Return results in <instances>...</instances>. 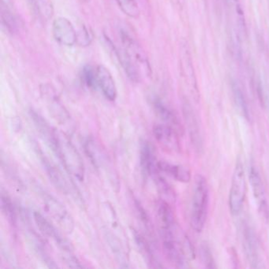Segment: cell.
I'll list each match as a JSON object with an SVG mask.
<instances>
[{
  "mask_svg": "<svg viewBox=\"0 0 269 269\" xmlns=\"http://www.w3.org/2000/svg\"><path fill=\"white\" fill-rule=\"evenodd\" d=\"M157 211H158V217L160 219L161 229L171 228L175 226L173 211L166 201L160 202Z\"/></svg>",
  "mask_w": 269,
  "mask_h": 269,
  "instance_id": "obj_18",
  "label": "cell"
},
{
  "mask_svg": "<svg viewBox=\"0 0 269 269\" xmlns=\"http://www.w3.org/2000/svg\"><path fill=\"white\" fill-rule=\"evenodd\" d=\"M33 218L39 230L43 233L45 236L51 238V239L56 241L58 246L62 249V251L66 253L71 252V243H69V241L60 235L56 226H54L49 220L45 218V216L38 211H34Z\"/></svg>",
  "mask_w": 269,
  "mask_h": 269,
  "instance_id": "obj_6",
  "label": "cell"
},
{
  "mask_svg": "<svg viewBox=\"0 0 269 269\" xmlns=\"http://www.w3.org/2000/svg\"><path fill=\"white\" fill-rule=\"evenodd\" d=\"M202 258L204 259V261L206 264H209L210 268H213V266H212V264H213L212 257L210 254L209 250H208L206 247L202 248Z\"/></svg>",
  "mask_w": 269,
  "mask_h": 269,
  "instance_id": "obj_29",
  "label": "cell"
},
{
  "mask_svg": "<svg viewBox=\"0 0 269 269\" xmlns=\"http://www.w3.org/2000/svg\"><path fill=\"white\" fill-rule=\"evenodd\" d=\"M105 237H106V239H107L111 250L113 251L114 254L116 255V258L119 260V262L126 264V255H125L123 248L117 238L108 231H106Z\"/></svg>",
  "mask_w": 269,
  "mask_h": 269,
  "instance_id": "obj_22",
  "label": "cell"
},
{
  "mask_svg": "<svg viewBox=\"0 0 269 269\" xmlns=\"http://www.w3.org/2000/svg\"><path fill=\"white\" fill-rule=\"evenodd\" d=\"M154 109L156 113L158 114L161 120L165 122H169L171 125L179 126V121L177 117L175 116L173 111H171L169 107L162 102V101L156 99L153 102Z\"/></svg>",
  "mask_w": 269,
  "mask_h": 269,
  "instance_id": "obj_20",
  "label": "cell"
},
{
  "mask_svg": "<svg viewBox=\"0 0 269 269\" xmlns=\"http://www.w3.org/2000/svg\"><path fill=\"white\" fill-rule=\"evenodd\" d=\"M52 33L55 40L60 45L71 47L77 43V34L76 30L73 24L66 17H57L54 21Z\"/></svg>",
  "mask_w": 269,
  "mask_h": 269,
  "instance_id": "obj_5",
  "label": "cell"
},
{
  "mask_svg": "<svg viewBox=\"0 0 269 269\" xmlns=\"http://www.w3.org/2000/svg\"><path fill=\"white\" fill-rule=\"evenodd\" d=\"M97 86L101 88L103 94L110 101H114L117 97V89L112 75L104 66H99L96 69Z\"/></svg>",
  "mask_w": 269,
  "mask_h": 269,
  "instance_id": "obj_10",
  "label": "cell"
},
{
  "mask_svg": "<svg viewBox=\"0 0 269 269\" xmlns=\"http://www.w3.org/2000/svg\"><path fill=\"white\" fill-rule=\"evenodd\" d=\"M209 191L207 180L203 175H196L194 178L190 210V224L196 232H201L205 226L209 210Z\"/></svg>",
  "mask_w": 269,
  "mask_h": 269,
  "instance_id": "obj_1",
  "label": "cell"
},
{
  "mask_svg": "<svg viewBox=\"0 0 269 269\" xmlns=\"http://www.w3.org/2000/svg\"><path fill=\"white\" fill-rule=\"evenodd\" d=\"M159 171L167 174L169 176L179 182H189L191 179V174L188 169L180 165L171 164L165 161H159L157 164Z\"/></svg>",
  "mask_w": 269,
  "mask_h": 269,
  "instance_id": "obj_16",
  "label": "cell"
},
{
  "mask_svg": "<svg viewBox=\"0 0 269 269\" xmlns=\"http://www.w3.org/2000/svg\"><path fill=\"white\" fill-rule=\"evenodd\" d=\"M1 22L10 33H16L21 27V20L13 7L11 0H1Z\"/></svg>",
  "mask_w": 269,
  "mask_h": 269,
  "instance_id": "obj_9",
  "label": "cell"
},
{
  "mask_svg": "<svg viewBox=\"0 0 269 269\" xmlns=\"http://www.w3.org/2000/svg\"><path fill=\"white\" fill-rule=\"evenodd\" d=\"M63 261H65L68 267L72 269H81L83 268V265H81L80 261L77 260V257H75L73 255H71V252H66V254L62 256Z\"/></svg>",
  "mask_w": 269,
  "mask_h": 269,
  "instance_id": "obj_28",
  "label": "cell"
},
{
  "mask_svg": "<svg viewBox=\"0 0 269 269\" xmlns=\"http://www.w3.org/2000/svg\"><path fill=\"white\" fill-rule=\"evenodd\" d=\"M186 119L188 120L187 123H188L189 129H190V132L191 134V137H192L195 143L198 146V147H200V145H201V135L199 133L197 122L195 120L194 116L193 115L191 111L186 112Z\"/></svg>",
  "mask_w": 269,
  "mask_h": 269,
  "instance_id": "obj_25",
  "label": "cell"
},
{
  "mask_svg": "<svg viewBox=\"0 0 269 269\" xmlns=\"http://www.w3.org/2000/svg\"><path fill=\"white\" fill-rule=\"evenodd\" d=\"M1 209H2V213L9 224L11 226H16L17 215H16L15 205L11 201V197L3 193L1 194Z\"/></svg>",
  "mask_w": 269,
  "mask_h": 269,
  "instance_id": "obj_21",
  "label": "cell"
},
{
  "mask_svg": "<svg viewBox=\"0 0 269 269\" xmlns=\"http://www.w3.org/2000/svg\"><path fill=\"white\" fill-rule=\"evenodd\" d=\"M35 150L37 151L39 157L41 159L45 172L47 173V177L51 183L60 191L64 193L65 194H68L71 191V189L69 187L68 182H66L62 172L50 161L49 159L44 155V152L41 151L39 146L35 148Z\"/></svg>",
  "mask_w": 269,
  "mask_h": 269,
  "instance_id": "obj_7",
  "label": "cell"
},
{
  "mask_svg": "<svg viewBox=\"0 0 269 269\" xmlns=\"http://www.w3.org/2000/svg\"><path fill=\"white\" fill-rule=\"evenodd\" d=\"M118 5L125 15L137 18L140 15L138 5L135 0H116Z\"/></svg>",
  "mask_w": 269,
  "mask_h": 269,
  "instance_id": "obj_23",
  "label": "cell"
},
{
  "mask_svg": "<svg viewBox=\"0 0 269 269\" xmlns=\"http://www.w3.org/2000/svg\"><path fill=\"white\" fill-rule=\"evenodd\" d=\"M232 91L235 104L237 105V107H239V109L240 110L242 115L246 119H249V109H248L247 104H246V99H245V96L241 92L239 86H238L237 84H233Z\"/></svg>",
  "mask_w": 269,
  "mask_h": 269,
  "instance_id": "obj_24",
  "label": "cell"
},
{
  "mask_svg": "<svg viewBox=\"0 0 269 269\" xmlns=\"http://www.w3.org/2000/svg\"><path fill=\"white\" fill-rule=\"evenodd\" d=\"M134 239L138 246L139 250L143 255L144 257L146 259L148 264H151L152 267H156L155 264H156V257L154 256L152 250L150 247L149 244L148 243L147 241L145 239L143 236H141L137 231L134 232Z\"/></svg>",
  "mask_w": 269,
  "mask_h": 269,
  "instance_id": "obj_19",
  "label": "cell"
},
{
  "mask_svg": "<svg viewBox=\"0 0 269 269\" xmlns=\"http://www.w3.org/2000/svg\"><path fill=\"white\" fill-rule=\"evenodd\" d=\"M246 251L248 253L249 257H251L250 260L252 261V264H256V245L254 239V235L250 231L247 230L246 234Z\"/></svg>",
  "mask_w": 269,
  "mask_h": 269,
  "instance_id": "obj_27",
  "label": "cell"
},
{
  "mask_svg": "<svg viewBox=\"0 0 269 269\" xmlns=\"http://www.w3.org/2000/svg\"><path fill=\"white\" fill-rule=\"evenodd\" d=\"M249 178L255 200L257 202V205L263 209L265 206V189L258 170L254 165L250 167Z\"/></svg>",
  "mask_w": 269,
  "mask_h": 269,
  "instance_id": "obj_15",
  "label": "cell"
},
{
  "mask_svg": "<svg viewBox=\"0 0 269 269\" xmlns=\"http://www.w3.org/2000/svg\"><path fill=\"white\" fill-rule=\"evenodd\" d=\"M30 114L39 134L54 152L58 143V132L55 131L40 114L33 110H30Z\"/></svg>",
  "mask_w": 269,
  "mask_h": 269,
  "instance_id": "obj_8",
  "label": "cell"
},
{
  "mask_svg": "<svg viewBox=\"0 0 269 269\" xmlns=\"http://www.w3.org/2000/svg\"><path fill=\"white\" fill-rule=\"evenodd\" d=\"M113 48L117 56L118 60L120 61V64L123 68L129 79L133 82H137L139 81L138 71L133 62V58L131 55L125 48L122 49L116 47H113Z\"/></svg>",
  "mask_w": 269,
  "mask_h": 269,
  "instance_id": "obj_14",
  "label": "cell"
},
{
  "mask_svg": "<svg viewBox=\"0 0 269 269\" xmlns=\"http://www.w3.org/2000/svg\"><path fill=\"white\" fill-rule=\"evenodd\" d=\"M82 78L88 87L96 88L97 86L96 70L95 71L90 65L85 66L82 70Z\"/></svg>",
  "mask_w": 269,
  "mask_h": 269,
  "instance_id": "obj_26",
  "label": "cell"
},
{
  "mask_svg": "<svg viewBox=\"0 0 269 269\" xmlns=\"http://www.w3.org/2000/svg\"><path fill=\"white\" fill-rule=\"evenodd\" d=\"M54 153L58 156L67 172L79 181H83L85 167L83 160L71 141L62 133H58V143Z\"/></svg>",
  "mask_w": 269,
  "mask_h": 269,
  "instance_id": "obj_2",
  "label": "cell"
},
{
  "mask_svg": "<svg viewBox=\"0 0 269 269\" xmlns=\"http://www.w3.org/2000/svg\"><path fill=\"white\" fill-rule=\"evenodd\" d=\"M41 92H42V95H43L45 100L47 101V104L49 105L51 112H53L56 117L59 118L60 120H62V121L67 120L69 118L68 113L65 110L62 104L59 101L58 96L56 94L55 90L51 86L46 85V86H44L42 87Z\"/></svg>",
  "mask_w": 269,
  "mask_h": 269,
  "instance_id": "obj_13",
  "label": "cell"
},
{
  "mask_svg": "<svg viewBox=\"0 0 269 269\" xmlns=\"http://www.w3.org/2000/svg\"><path fill=\"white\" fill-rule=\"evenodd\" d=\"M140 164L142 173L146 178L156 175V171L159 170L157 166L158 162H156L152 148L148 142H144L141 146Z\"/></svg>",
  "mask_w": 269,
  "mask_h": 269,
  "instance_id": "obj_12",
  "label": "cell"
},
{
  "mask_svg": "<svg viewBox=\"0 0 269 269\" xmlns=\"http://www.w3.org/2000/svg\"><path fill=\"white\" fill-rule=\"evenodd\" d=\"M35 15L42 21L49 20L53 15V7L50 0H26Z\"/></svg>",
  "mask_w": 269,
  "mask_h": 269,
  "instance_id": "obj_17",
  "label": "cell"
},
{
  "mask_svg": "<svg viewBox=\"0 0 269 269\" xmlns=\"http://www.w3.org/2000/svg\"><path fill=\"white\" fill-rule=\"evenodd\" d=\"M81 1H83V2H89L90 0H81Z\"/></svg>",
  "mask_w": 269,
  "mask_h": 269,
  "instance_id": "obj_30",
  "label": "cell"
},
{
  "mask_svg": "<svg viewBox=\"0 0 269 269\" xmlns=\"http://www.w3.org/2000/svg\"><path fill=\"white\" fill-rule=\"evenodd\" d=\"M246 181L244 165L238 160L235 164L229 194V208L233 215H238L243 207L246 198Z\"/></svg>",
  "mask_w": 269,
  "mask_h": 269,
  "instance_id": "obj_3",
  "label": "cell"
},
{
  "mask_svg": "<svg viewBox=\"0 0 269 269\" xmlns=\"http://www.w3.org/2000/svg\"><path fill=\"white\" fill-rule=\"evenodd\" d=\"M43 201L47 213L58 223L65 232L71 233L74 229V221L64 205L51 195L43 194Z\"/></svg>",
  "mask_w": 269,
  "mask_h": 269,
  "instance_id": "obj_4",
  "label": "cell"
},
{
  "mask_svg": "<svg viewBox=\"0 0 269 269\" xmlns=\"http://www.w3.org/2000/svg\"><path fill=\"white\" fill-rule=\"evenodd\" d=\"M154 136L163 146L174 151L179 150V141L177 134L171 126L159 124L153 127Z\"/></svg>",
  "mask_w": 269,
  "mask_h": 269,
  "instance_id": "obj_11",
  "label": "cell"
}]
</instances>
